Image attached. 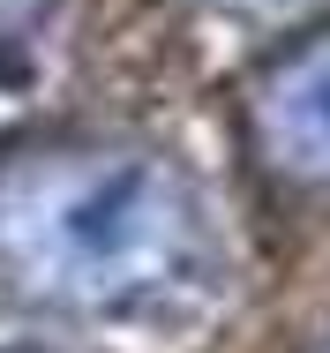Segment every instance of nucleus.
Wrapping results in <instances>:
<instances>
[{
    "label": "nucleus",
    "instance_id": "nucleus-1",
    "mask_svg": "<svg viewBox=\"0 0 330 353\" xmlns=\"http://www.w3.org/2000/svg\"><path fill=\"white\" fill-rule=\"evenodd\" d=\"M0 271L68 316H150L203 285L210 233L150 150H30L0 165Z\"/></svg>",
    "mask_w": 330,
    "mask_h": 353
},
{
    "label": "nucleus",
    "instance_id": "nucleus-3",
    "mask_svg": "<svg viewBox=\"0 0 330 353\" xmlns=\"http://www.w3.org/2000/svg\"><path fill=\"white\" fill-rule=\"evenodd\" d=\"M225 8H285V0H225Z\"/></svg>",
    "mask_w": 330,
    "mask_h": 353
},
{
    "label": "nucleus",
    "instance_id": "nucleus-2",
    "mask_svg": "<svg viewBox=\"0 0 330 353\" xmlns=\"http://www.w3.org/2000/svg\"><path fill=\"white\" fill-rule=\"evenodd\" d=\"M256 143L285 181H330V38L285 53L256 90Z\"/></svg>",
    "mask_w": 330,
    "mask_h": 353
}]
</instances>
